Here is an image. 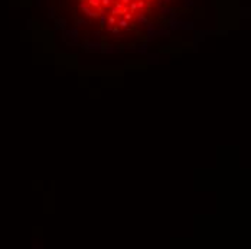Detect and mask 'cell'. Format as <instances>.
Instances as JSON below:
<instances>
[{
  "label": "cell",
  "instance_id": "9",
  "mask_svg": "<svg viewBox=\"0 0 251 249\" xmlns=\"http://www.w3.org/2000/svg\"><path fill=\"white\" fill-rule=\"evenodd\" d=\"M130 6H128V9H130V13H136L137 12V4H136V2H130Z\"/></svg>",
  "mask_w": 251,
  "mask_h": 249
},
{
  "label": "cell",
  "instance_id": "16",
  "mask_svg": "<svg viewBox=\"0 0 251 249\" xmlns=\"http://www.w3.org/2000/svg\"><path fill=\"white\" fill-rule=\"evenodd\" d=\"M170 12H172L170 9H164V7L162 9V13H170Z\"/></svg>",
  "mask_w": 251,
  "mask_h": 249
},
{
  "label": "cell",
  "instance_id": "1",
  "mask_svg": "<svg viewBox=\"0 0 251 249\" xmlns=\"http://www.w3.org/2000/svg\"><path fill=\"white\" fill-rule=\"evenodd\" d=\"M128 25H130V22H127L126 19H117V22H115V26L117 28H120V29H130L128 28Z\"/></svg>",
  "mask_w": 251,
  "mask_h": 249
},
{
  "label": "cell",
  "instance_id": "6",
  "mask_svg": "<svg viewBox=\"0 0 251 249\" xmlns=\"http://www.w3.org/2000/svg\"><path fill=\"white\" fill-rule=\"evenodd\" d=\"M87 4L94 9H97L98 6H101V0H87Z\"/></svg>",
  "mask_w": 251,
  "mask_h": 249
},
{
  "label": "cell",
  "instance_id": "8",
  "mask_svg": "<svg viewBox=\"0 0 251 249\" xmlns=\"http://www.w3.org/2000/svg\"><path fill=\"white\" fill-rule=\"evenodd\" d=\"M110 15H113V16H121L123 13H121V9H115V7H113V9L110 10Z\"/></svg>",
  "mask_w": 251,
  "mask_h": 249
},
{
  "label": "cell",
  "instance_id": "15",
  "mask_svg": "<svg viewBox=\"0 0 251 249\" xmlns=\"http://www.w3.org/2000/svg\"><path fill=\"white\" fill-rule=\"evenodd\" d=\"M104 28H106V29H107V30H108V32H111L114 26H113V25H107V26H104Z\"/></svg>",
  "mask_w": 251,
  "mask_h": 249
},
{
  "label": "cell",
  "instance_id": "13",
  "mask_svg": "<svg viewBox=\"0 0 251 249\" xmlns=\"http://www.w3.org/2000/svg\"><path fill=\"white\" fill-rule=\"evenodd\" d=\"M111 33H114V35H118V36H120V28H117V26H114V28H113V30H111Z\"/></svg>",
  "mask_w": 251,
  "mask_h": 249
},
{
  "label": "cell",
  "instance_id": "5",
  "mask_svg": "<svg viewBox=\"0 0 251 249\" xmlns=\"http://www.w3.org/2000/svg\"><path fill=\"white\" fill-rule=\"evenodd\" d=\"M137 22L142 23V25H147V23H149V20H147V17L143 15V12H139V16H137Z\"/></svg>",
  "mask_w": 251,
  "mask_h": 249
},
{
  "label": "cell",
  "instance_id": "2",
  "mask_svg": "<svg viewBox=\"0 0 251 249\" xmlns=\"http://www.w3.org/2000/svg\"><path fill=\"white\" fill-rule=\"evenodd\" d=\"M82 12L85 13V15H87V16H88V17H90V19H97V17H98V12H95V10H91V9H88V6L85 7V9H84Z\"/></svg>",
  "mask_w": 251,
  "mask_h": 249
},
{
  "label": "cell",
  "instance_id": "3",
  "mask_svg": "<svg viewBox=\"0 0 251 249\" xmlns=\"http://www.w3.org/2000/svg\"><path fill=\"white\" fill-rule=\"evenodd\" d=\"M98 19H100V26L104 28V26L107 25V15H106V12L98 13Z\"/></svg>",
  "mask_w": 251,
  "mask_h": 249
},
{
  "label": "cell",
  "instance_id": "7",
  "mask_svg": "<svg viewBox=\"0 0 251 249\" xmlns=\"http://www.w3.org/2000/svg\"><path fill=\"white\" fill-rule=\"evenodd\" d=\"M115 22H117V16H113L111 15L108 19H107V25H113V26H114Z\"/></svg>",
  "mask_w": 251,
  "mask_h": 249
},
{
  "label": "cell",
  "instance_id": "17",
  "mask_svg": "<svg viewBox=\"0 0 251 249\" xmlns=\"http://www.w3.org/2000/svg\"><path fill=\"white\" fill-rule=\"evenodd\" d=\"M120 2H121V3H123V4H128V3H130V2H131V0H120Z\"/></svg>",
  "mask_w": 251,
  "mask_h": 249
},
{
  "label": "cell",
  "instance_id": "10",
  "mask_svg": "<svg viewBox=\"0 0 251 249\" xmlns=\"http://www.w3.org/2000/svg\"><path fill=\"white\" fill-rule=\"evenodd\" d=\"M111 3H113V0H101V6L106 7V9H107V7H108Z\"/></svg>",
  "mask_w": 251,
  "mask_h": 249
},
{
  "label": "cell",
  "instance_id": "11",
  "mask_svg": "<svg viewBox=\"0 0 251 249\" xmlns=\"http://www.w3.org/2000/svg\"><path fill=\"white\" fill-rule=\"evenodd\" d=\"M123 19H126V20H127V22H131V20H133V13H124V17Z\"/></svg>",
  "mask_w": 251,
  "mask_h": 249
},
{
  "label": "cell",
  "instance_id": "19",
  "mask_svg": "<svg viewBox=\"0 0 251 249\" xmlns=\"http://www.w3.org/2000/svg\"><path fill=\"white\" fill-rule=\"evenodd\" d=\"M162 2H163V3H169V0H162Z\"/></svg>",
  "mask_w": 251,
  "mask_h": 249
},
{
  "label": "cell",
  "instance_id": "4",
  "mask_svg": "<svg viewBox=\"0 0 251 249\" xmlns=\"http://www.w3.org/2000/svg\"><path fill=\"white\" fill-rule=\"evenodd\" d=\"M136 4H137V10L144 12L146 6H147V2H144V0H136Z\"/></svg>",
  "mask_w": 251,
  "mask_h": 249
},
{
  "label": "cell",
  "instance_id": "14",
  "mask_svg": "<svg viewBox=\"0 0 251 249\" xmlns=\"http://www.w3.org/2000/svg\"><path fill=\"white\" fill-rule=\"evenodd\" d=\"M81 25H87V22H85L84 19H79V20L77 22V26H81Z\"/></svg>",
  "mask_w": 251,
  "mask_h": 249
},
{
  "label": "cell",
  "instance_id": "18",
  "mask_svg": "<svg viewBox=\"0 0 251 249\" xmlns=\"http://www.w3.org/2000/svg\"><path fill=\"white\" fill-rule=\"evenodd\" d=\"M192 4V0H186V3H185V6H191Z\"/></svg>",
  "mask_w": 251,
  "mask_h": 249
},
{
  "label": "cell",
  "instance_id": "12",
  "mask_svg": "<svg viewBox=\"0 0 251 249\" xmlns=\"http://www.w3.org/2000/svg\"><path fill=\"white\" fill-rule=\"evenodd\" d=\"M69 35H71L72 37H75V39H77V37H78V30H77V28L71 29V30H69Z\"/></svg>",
  "mask_w": 251,
  "mask_h": 249
}]
</instances>
